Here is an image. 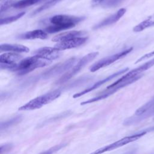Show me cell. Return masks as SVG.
I'll return each mask as SVG.
<instances>
[{
  "mask_svg": "<svg viewBox=\"0 0 154 154\" xmlns=\"http://www.w3.org/2000/svg\"><path fill=\"white\" fill-rule=\"evenodd\" d=\"M66 146V144H57L56 146H54L53 147H52L51 148L48 149L47 150L40 153V154H53L54 153H55V152L59 150L60 149H61V148L64 147V146Z\"/></svg>",
  "mask_w": 154,
  "mask_h": 154,
  "instance_id": "cb8c5ba5",
  "label": "cell"
},
{
  "mask_svg": "<svg viewBox=\"0 0 154 154\" xmlns=\"http://www.w3.org/2000/svg\"><path fill=\"white\" fill-rule=\"evenodd\" d=\"M152 154H154V153H152Z\"/></svg>",
  "mask_w": 154,
  "mask_h": 154,
  "instance_id": "4316f807",
  "label": "cell"
},
{
  "mask_svg": "<svg viewBox=\"0 0 154 154\" xmlns=\"http://www.w3.org/2000/svg\"><path fill=\"white\" fill-rule=\"evenodd\" d=\"M128 70H129V68L126 67V68L123 69H122V70H119V71H118V72H116V73H113V74H112V75H110L109 76H108V77H106V78H104V79H101V80L97 81V82L94 83V84L93 85H91V87H88V88H87L84 90L83 91H80V92H79V93H77L75 94L73 96V98L79 97H80V96H82V95H84V94H86V93H88V92H90V91H93V90H94L97 88L98 87H99L100 86H101V85H103V84L107 82L108 81H111L112 79H113V78H116V77H117V76L120 75H122V74L125 73Z\"/></svg>",
  "mask_w": 154,
  "mask_h": 154,
  "instance_id": "7c38bea8",
  "label": "cell"
},
{
  "mask_svg": "<svg viewBox=\"0 0 154 154\" xmlns=\"http://www.w3.org/2000/svg\"><path fill=\"white\" fill-rule=\"evenodd\" d=\"M51 63V61L43 60L33 55L22 60L17 64L14 72H17L19 75H23L35 69L46 66Z\"/></svg>",
  "mask_w": 154,
  "mask_h": 154,
  "instance_id": "7a4b0ae2",
  "label": "cell"
},
{
  "mask_svg": "<svg viewBox=\"0 0 154 154\" xmlns=\"http://www.w3.org/2000/svg\"><path fill=\"white\" fill-rule=\"evenodd\" d=\"M143 73L140 74V75L134 77V78H132L131 79H128L125 81L120 82V83L117 84L116 85H115V86H114L111 88H106V90L105 91H103L98 96H97L96 97H93L90 99H88L87 100H85V101H84V102H81V105H86V104H88V103H93V102H94L105 99V98L108 97V96L112 95L113 93H116V91H117L120 89H121V88H123V87H126V86H127L129 84H131L134 83V82L137 81V80L140 79L143 76Z\"/></svg>",
  "mask_w": 154,
  "mask_h": 154,
  "instance_id": "8992f818",
  "label": "cell"
},
{
  "mask_svg": "<svg viewBox=\"0 0 154 154\" xmlns=\"http://www.w3.org/2000/svg\"><path fill=\"white\" fill-rule=\"evenodd\" d=\"M98 54L99 53L97 52H94L89 53L83 57L73 67L70 68L69 70L64 73L61 76V77L56 82V84H61L67 81L69 79H70L71 78L77 74L85 65H87L94 58H95Z\"/></svg>",
  "mask_w": 154,
  "mask_h": 154,
  "instance_id": "277c9868",
  "label": "cell"
},
{
  "mask_svg": "<svg viewBox=\"0 0 154 154\" xmlns=\"http://www.w3.org/2000/svg\"><path fill=\"white\" fill-rule=\"evenodd\" d=\"M153 56H154V51H152V52H149V53H147V54H144V55H143L141 57H140L139 59H138V60L135 61V64L138 63H140V62H141V61H143V60L149 59V58H151V57H153Z\"/></svg>",
  "mask_w": 154,
  "mask_h": 154,
  "instance_id": "d4e9b609",
  "label": "cell"
},
{
  "mask_svg": "<svg viewBox=\"0 0 154 154\" xmlns=\"http://www.w3.org/2000/svg\"><path fill=\"white\" fill-rule=\"evenodd\" d=\"M132 49H133V48L131 47L126 50H124L123 51H121L120 52H118V53L112 55H109L108 57H105V58L100 60L99 61H98L96 63H95L94 64H93L90 67V72H94L101 68H103L104 67L110 65L111 64L113 63L114 62L116 61L117 60L125 57L129 52H131L132 51Z\"/></svg>",
  "mask_w": 154,
  "mask_h": 154,
  "instance_id": "52a82bcc",
  "label": "cell"
},
{
  "mask_svg": "<svg viewBox=\"0 0 154 154\" xmlns=\"http://www.w3.org/2000/svg\"><path fill=\"white\" fill-rule=\"evenodd\" d=\"M87 34V32L83 31H72L63 32L55 35L52 38V41L55 42H61L66 40H71L77 37H84Z\"/></svg>",
  "mask_w": 154,
  "mask_h": 154,
  "instance_id": "9a60e30c",
  "label": "cell"
},
{
  "mask_svg": "<svg viewBox=\"0 0 154 154\" xmlns=\"http://www.w3.org/2000/svg\"><path fill=\"white\" fill-rule=\"evenodd\" d=\"M40 1L41 0H20L19 1H16L13 7L14 8H26L36 4Z\"/></svg>",
  "mask_w": 154,
  "mask_h": 154,
  "instance_id": "d6986e66",
  "label": "cell"
},
{
  "mask_svg": "<svg viewBox=\"0 0 154 154\" xmlns=\"http://www.w3.org/2000/svg\"><path fill=\"white\" fill-rule=\"evenodd\" d=\"M124 0H104L101 5L105 8L115 7L121 4Z\"/></svg>",
  "mask_w": 154,
  "mask_h": 154,
  "instance_id": "7402d4cb",
  "label": "cell"
},
{
  "mask_svg": "<svg viewBox=\"0 0 154 154\" xmlns=\"http://www.w3.org/2000/svg\"><path fill=\"white\" fill-rule=\"evenodd\" d=\"M61 94L59 90H54L38 96L18 108L19 111H29L40 108L57 99Z\"/></svg>",
  "mask_w": 154,
  "mask_h": 154,
  "instance_id": "3957f363",
  "label": "cell"
},
{
  "mask_svg": "<svg viewBox=\"0 0 154 154\" xmlns=\"http://www.w3.org/2000/svg\"><path fill=\"white\" fill-rule=\"evenodd\" d=\"M152 26H154V14L149 16L147 19L135 26L133 31L134 32H140Z\"/></svg>",
  "mask_w": 154,
  "mask_h": 154,
  "instance_id": "ac0fdd59",
  "label": "cell"
},
{
  "mask_svg": "<svg viewBox=\"0 0 154 154\" xmlns=\"http://www.w3.org/2000/svg\"><path fill=\"white\" fill-rule=\"evenodd\" d=\"M1 52L7 51L13 52H28L29 49L25 46L17 44H1L0 46Z\"/></svg>",
  "mask_w": 154,
  "mask_h": 154,
  "instance_id": "e0dca14e",
  "label": "cell"
},
{
  "mask_svg": "<svg viewBox=\"0 0 154 154\" xmlns=\"http://www.w3.org/2000/svg\"><path fill=\"white\" fill-rule=\"evenodd\" d=\"M87 37H77L71 40L58 42L54 47L59 51L75 48L84 44L87 40Z\"/></svg>",
  "mask_w": 154,
  "mask_h": 154,
  "instance_id": "4fadbf2b",
  "label": "cell"
},
{
  "mask_svg": "<svg viewBox=\"0 0 154 154\" xmlns=\"http://www.w3.org/2000/svg\"><path fill=\"white\" fill-rule=\"evenodd\" d=\"M126 8H124L119 9L116 13L106 17V19H105L104 20H103L102 21L100 22L99 23L96 24L95 26H94L93 29H97L116 23L125 14V13H126Z\"/></svg>",
  "mask_w": 154,
  "mask_h": 154,
  "instance_id": "5bb4252c",
  "label": "cell"
},
{
  "mask_svg": "<svg viewBox=\"0 0 154 154\" xmlns=\"http://www.w3.org/2000/svg\"><path fill=\"white\" fill-rule=\"evenodd\" d=\"M32 54L34 56L49 61H52L59 58L61 54L60 51L55 49L54 47L41 48L34 51Z\"/></svg>",
  "mask_w": 154,
  "mask_h": 154,
  "instance_id": "8fae6325",
  "label": "cell"
},
{
  "mask_svg": "<svg viewBox=\"0 0 154 154\" xmlns=\"http://www.w3.org/2000/svg\"><path fill=\"white\" fill-rule=\"evenodd\" d=\"M16 2V1L14 0H8L5 1L4 2H2L1 4V10H0L1 13L6 11L8 8H10L11 7H13L14 4Z\"/></svg>",
  "mask_w": 154,
  "mask_h": 154,
  "instance_id": "603a6c76",
  "label": "cell"
},
{
  "mask_svg": "<svg viewBox=\"0 0 154 154\" xmlns=\"http://www.w3.org/2000/svg\"><path fill=\"white\" fill-rule=\"evenodd\" d=\"M61 0H49L48 2H46V3H45L43 5L40 6V7H38L37 9H36L32 13V14H37L43 10H45L48 8H49L51 7H52V6L55 5V4H57L58 2H60Z\"/></svg>",
  "mask_w": 154,
  "mask_h": 154,
  "instance_id": "44dd1931",
  "label": "cell"
},
{
  "mask_svg": "<svg viewBox=\"0 0 154 154\" xmlns=\"http://www.w3.org/2000/svg\"><path fill=\"white\" fill-rule=\"evenodd\" d=\"M85 19L84 16H75L66 14L55 15L49 19V25L45 28L47 33H55L75 26Z\"/></svg>",
  "mask_w": 154,
  "mask_h": 154,
  "instance_id": "6da1fadb",
  "label": "cell"
},
{
  "mask_svg": "<svg viewBox=\"0 0 154 154\" xmlns=\"http://www.w3.org/2000/svg\"><path fill=\"white\" fill-rule=\"evenodd\" d=\"M25 14V12L22 11V12L17 13V14H16V15H14V16L7 17H5V18L1 17V21H0V24H1V25H6V24L12 23V22L18 20L20 17H22Z\"/></svg>",
  "mask_w": 154,
  "mask_h": 154,
  "instance_id": "ffe728a7",
  "label": "cell"
},
{
  "mask_svg": "<svg viewBox=\"0 0 154 154\" xmlns=\"http://www.w3.org/2000/svg\"><path fill=\"white\" fill-rule=\"evenodd\" d=\"M153 120H154V119H153Z\"/></svg>",
  "mask_w": 154,
  "mask_h": 154,
  "instance_id": "83f0119b",
  "label": "cell"
},
{
  "mask_svg": "<svg viewBox=\"0 0 154 154\" xmlns=\"http://www.w3.org/2000/svg\"><path fill=\"white\" fill-rule=\"evenodd\" d=\"M153 66H154V58H153L151 60L148 61L147 62L145 63L143 65H141V66H138V67H137L135 69H134L133 70L129 71V72L126 73L125 75L122 76L117 81H116V82H114L112 84H111L109 86H108L106 88H111V87L116 85L117 84H119L120 82H122L125 81H126L128 79H131L132 78H134V77H135V76H138V75H139L140 74H142V73L144 71L147 70V69H149V68H150Z\"/></svg>",
  "mask_w": 154,
  "mask_h": 154,
  "instance_id": "30bf717a",
  "label": "cell"
},
{
  "mask_svg": "<svg viewBox=\"0 0 154 154\" xmlns=\"http://www.w3.org/2000/svg\"><path fill=\"white\" fill-rule=\"evenodd\" d=\"M75 61L76 58L72 57L64 62L55 64L49 69L43 72L42 76L43 78H49L62 74L65 72H67L68 71V69L71 68Z\"/></svg>",
  "mask_w": 154,
  "mask_h": 154,
  "instance_id": "9c48e42d",
  "label": "cell"
},
{
  "mask_svg": "<svg viewBox=\"0 0 154 154\" xmlns=\"http://www.w3.org/2000/svg\"><path fill=\"white\" fill-rule=\"evenodd\" d=\"M22 60V56L20 54L13 52L4 53L0 56L1 69L14 72Z\"/></svg>",
  "mask_w": 154,
  "mask_h": 154,
  "instance_id": "ba28073f",
  "label": "cell"
},
{
  "mask_svg": "<svg viewBox=\"0 0 154 154\" xmlns=\"http://www.w3.org/2000/svg\"><path fill=\"white\" fill-rule=\"evenodd\" d=\"M48 37V33L42 29H35L22 33L18 36V38L22 40L34 39H46Z\"/></svg>",
  "mask_w": 154,
  "mask_h": 154,
  "instance_id": "2e32d148",
  "label": "cell"
},
{
  "mask_svg": "<svg viewBox=\"0 0 154 154\" xmlns=\"http://www.w3.org/2000/svg\"><path fill=\"white\" fill-rule=\"evenodd\" d=\"M104 0H92L91 1V6L96 7L99 4H101Z\"/></svg>",
  "mask_w": 154,
  "mask_h": 154,
  "instance_id": "484cf974",
  "label": "cell"
},
{
  "mask_svg": "<svg viewBox=\"0 0 154 154\" xmlns=\"http://www.w3.org/2000/svg\"><path fill=\"white\" fill-rule=\"evenodd\" d=\"M146 134H147L146 131H142L138 133L125 137L119 140L118 141H116L110 144H108L106 146H104L100 149H97L96 150L90 154H102L103 153H105L106 152L111 151L112 150L116 149L119 147H120L125 145H126L130 143L140 139L141 137H142Z\"/></svg>",
  "mask_w": 154,
  "mask_h": 154,
  "instance_id": "5b68a950",
  "label": "cell"
}]
</instances>
